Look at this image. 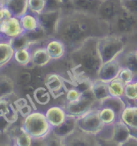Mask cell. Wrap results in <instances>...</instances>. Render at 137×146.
<instances>
[{
	"label": "cell",
	"mask_w": 137,
	"mask_h": 146,
	"mask_svg": "<svg viewBox=\"0 0 137 146\" xmlns=\"http://www.w3.org/2000/svg\"><path fill=\"white\" fill-rule=\"evenodd\" d=\"M98 39L87 40L77 50L68 53L78 77L94 80L103 62L98 50Z\"/></svg>",
	"instance_id": "cell-2"
},
{
	"label": "cell",
	"mask_w": 137,
	"mask_h": 146,
	"mask_svg": "<svg viewBox=\"0 0 137 146\" xmlns=\"http://www.w3.org/2000/svg\"><path fill=\"white\" fill-rule=\"evenodd\" d=\"M38 44L31 46L32 61L31 64L36 68H43L52 61L49 54L44 46H37Z\"/></svg>",
	"instance_id": "cell-15"
},
{
	"label": "cell",
	"mask_w": 137,
	"mask_h": 146,
	"mask_svg": "<svg viewBox=\"0 0 137 146\" xmlns=\"http://www.w3.org/2000/svg\"><path fill=\"white\" fill-rule=\"evenodd\" d=\"M9 41L15 51H17L22 48H25V47H30L32 45V43H31V41L29 40L25 32L21 35L18 36L15 39H11Z\"/></svg>",
	"instance_id": "cell-34"
},
{
	"label": "cell",
	"mask_w": 137,
	"mask_h": 146,
	"mask_svg": "<svg viewBox=\"0 0 137 146\" xmlns=\"http://www.w3.org/2000/svg\"><path fill=\"white\" fill-rule=\"evenodd\" d=\"M119 59L122 68L129 69L135 74L137 73V56L135 51L124 52L119 56Z\"/></svg>",
	"instance_id": "cell-29"
},
{
	"label": "cell",
	"mask_w": 137,
	"mask_h": 146,
	"mask_svg": "<svg viewBox=\"0 0 137 146\" xmlns=\"http://www.w3.org/2000/svg\"><path fill=\"white\" fill-rule=\"evenodd\" d=\"M132 136V130L124 123L121 120L116 121L113 125V133H112V140L119 144H122L126 141Z\"/></svg>",
	"instance_id": "cell-21"
},
{
	"label": "cell",
	"mask_w": 137,
	"mask_h": 146,
	"mask_svg": "<svg viewBox=\"0 0 137 146\" xmlns=\"http://www.w3.org/2000/svg\"><path fill=\"white\" fill-rule=\"evenodd\" d=\"M108 34H110L109 25L98 16L73 10H62V16L55 37L64 42L67 53H70L87 40L99 39Z\"/></svg>",
	"instance_id": "cell-1"
},
{
	"label": "cell",
	"mask_w": 137,
	"mask_h": 146,
	"mask_svg": "<svg viewBox=\"0 0 137 146\" xmlns=\"http://www.w3.org/2000/svg\"><path fill=\"white\" fill-rule=\"evenodd\" d=\"M45 11H56L63 9V4L61 0H45Z\"/></svg>",
	"instance_id": "cell-42"
},
{
	"label": "cell",
	"mask_w": 137,
	"mask_h": 146,
	"mask_svg": "<svg viewBox=\"0 0 137 146\" xmlns=\"http://www.w3.org/2000/svg\"><path fill=\"white\" fill-rule=\"evenodd\" d=\"M20 23L24 32H29L36 30L40 27V22L38 16L35 14H32L28 11L19 18Z\"/></svg>",
	"instance_id": "cell-28"
},
{
	"label": "cell",
	"mask_w": 137,
	"mask_h": 146,
	"mask_svg": "<svg viewBox=\"0 0 137 146\" xmlns=\"http://www.w3.org/2000/svg\"><path fill=\"white\" fill-rule=\"evenodd\" d=\"M13 60L17 64L22 67H27L30 65L32 61V51L30 47H25L15 51Z\"/></svg>",
	"instance_id": "cell-30"
},
{
	"label": "cell",
	"mask_w": 137,
	"mask_h": 146,
	"mask_svg": "<svg viewBox=\"0 0 137 146\" xmlns=\"http://www.w3.org/2000/svg\"><path fill=\"white\" fill-rule=\"evenodd\" d=\"M1 1H2V0H0V3H1Z\"/></svg>",
	"instance_id": "cell-52"
},
{
	"label": "cell",
	"mask_w": 137,
	"mask_h": 146,
	"mask_svg": "<svg viewBox=\"0 0 137 146\" xmlns=\"http://www.w3.org/2000/svg\"><path fill=\"white\" fill-rule=\"evenodd\" d=\"M99 116L105 125H114L120 119L116 112L107 107H99Z\"/></svg>",
	"instance_id": "cell-31"
},
{
	"label": "cell",
	"mask_w": 137,
	"mask_h": 146,
	"mask_svg": "<svg viewBox=\"0 0 137 146\" xmlns=\"http://www.w3.org/2000/svg\"><path fill=\"white\" fill-rule=\"evenodd\" d=\"M110 34L127 36L137 34V16L123 11L118 17L109 24Z\"/></svg>",
	"instance_id": "cell-5"
},
{
	"label": "cell",
	"mask_w": 137,
	"mask_h": 146,
	"mask_svg": "<svg viewBox=\"0 0 137 146\" xmlns=\"http://www.w3.org/2000/svg\"><path fill=\"white\" fill-rule=\"evenodd\" d=\"M45 0H28V11L38 15L45 11Z\"/></svg>",
	"instance_id": "cell-36"
},
{
	"label": "cell",
	"mask_w": 137,
	"mask_h": 146,
	"mask_svg": "<svg viewBox=\"0 0 137 146\" xmlns=\"http://www.w3.org/2000/svg\"><path fill=\"white\" fill-rule=\"evenodd\" d=\"M124 11L121 0H103L97 16L108 25Z\"/></svg>",
	"instance_id": "cell-9"
},
{
	"label": "cell",
	"mask_w": 137,
	"mask_h": 146,
	"mask_svg": "<svg viewBox=\"0 0 137 146\" xmlns=\"http://www.w3.org/2000/svg\"></svg>",
	"instance_id": "cell-55"
},
{
	"label": "cell",
	"mask_w": 137,
	"mask_h": 146,
	"mask_svg": "<svg viewBox=\"0 0 137 146\" xmlns=\"http://www.w3.org/2000/svg\"><path fill=\"white\" fill-rule=\"evenodd\" d=\"M77 121L78 130L94 136L101 133L106 126L99 118V107L94 108L77 117Z\"/></svg>",
	"instance_id": "cell-6"
},
{
	"label": "cell",
	"mask_w": 137,
	"mask_h": 146,
	"mask_svg": "<svg viewBox=\"0 0 137 146\" xmlns=\"http://www.w3.org/2000/svg\"><path fill=\"white\" fill-rule=\"evenodd\" d=\"M5 146H12L11 145H5Z\"/></svg>",
	"instance_id": "cell-51"
},
{
	"label": "cell",
	"mask_w": 137,
	"mask_h": 146,
	"mask_svg": "<svg viewBox=\"0 0 137 146\" xmlns=\"http://www.w3.org/2000/svg\"><path fill=\"white\" fill-rule=\"evenodd\" d=\"M33 138L26 133L20 126L15 129L11 133V143L12 146H31Z\"/></svg>",
	"instance_id": "cell-25"
},
{
	"label": "cell",
	"mask_w": 137,
	"mask_h": 146,
	"mask_svg": "<svg viewBox=\"0 0 137 146\" xmlns=\"http://www.w3.org/2000/svg\"><path fill=\"white\" fill-rule=\"evenodd\" d=\"M15 50L11 45L10 41L0 36V67H3L12 60Z\"/></svg>",
	"instance_id": "cell-26"
},
{
	"label": "cell",
	"mask_w": 137,
	"mask_h": 146,
	"mask_svg": "<svg viewBox=\"0 0 137 146\" xmlns=\"http://www.w3.org/2000/svg\"><path fill=\"white\" fill-rule=\"evenodd\" d=\"M109 94L111 96L124 97V84L118 78L107 83Z\"/></svg>",
	"instance_id": "cell-33"
},
{
	"label": "cell",
	"mask_w": 137,
	"mask_h": 146,
	"mask_svg": "<svg viewBox=\"0 0 137 146\" xmlns=\"http://www.w3.org/2000/svg\"><path fill=\"white\" fill-rule=\"evenodd\" d=\"M14 105H15V107L16 108L18 112L24 118L32 112L31 105L28 104V100L25 98H19V99H17L14 102Z\"/></svg>",
	"instance_id": "cell-35"
},
{
	"label": "cell",
	"mask_w": 137,
	"mask_h": 146,
	"mask_svg": "<svg viewBox=\"0 0 137 146\" xmlns=\"http://www.w3.org/2000/svg\"><path fill=\"white\" fill-rule=\"evenodd\" d=\"M122 68L119 57L115 60L103 63L98 73V78L104 82L111 81L118 77L120 69Z\"/></svg>",
	"instance_id": "cell-12"
},
{
	"label": "cell",
	"mask_w": 137,
	"mask_h": 146,
	"mask_svg": "<svg viewBox=\"0 0 137 146\" xmlns=\"http://www.w3.org/2000/svg\"><path fill=\"white\" fill-rule=\"evenodd\" d=\"M135 104H136V105H137V100L136 101V102H135Z\"/></svg>",
	"instance_id": "cell-50"
},
{
	"label": "cell",
	"mask_w": 137,
	"mask_h": 146,
	"mask_svg": "<svg viewBox=\"0 0 137 146\" xmlns=\"http://www.w3.org/2000/svg\"><path fill=\"white\" fill-rule=\"evenodd\" d=\"M128 104L125 100L124 97H117V96H109L106 99L102 100L99 104V107H107L112 109L117 114L120 118V114L127 107Z\"/></svg>",
	"instance_id": "cell-22"
},
{
	"label": "cell",
	"mask_w": 137,
	"mask_h": 146,
	"mask_svg": "<svg viewBox=\"0 0 137 146\" xmlns=\"http://www.w3.org/2000/svg\"><path fill=\"white\" fill-rule=\"evenodd\" d=\"M134 84H135V88H136V90L137 92V80H135V81H134Z\"/></svg>",
	"instance_id": "cell-48"
},
{
	"label": "cell",
	"mask_w": 137,
	"mask_h": 146,
	"mask_svg": "<svg viewBox=\"0 0 137 146\" xmlns=\"http://www.w3.org/2000/svg\"><path fill=\"white\" fill-rule=\"evenodd\" d=\"M124 98L128 100L129 102H132L133 104H135V102L137 100V92L135 88L134 82L125 84Z\"/></svg>",
	"instance_id": "cell-38"
},
{
	"label": "cell",
	"mask_w": 137,
	"mask_h": 146,
	"mask_svg": "<svg viewBox=\"0 0 137 146\" xmlns=\"http://www.w3.org/2000/svg\"><path fill=\"white\" fill-rule=\"evenodd\" d=\"M64 146H100L97 136L82 133L78 129L64 138Z\"/></svg>",
	"instance_id": "cell-11"
},
{
	"label": "cell",
	"mask_w": 137,
	"mask_h": 146,
	"mask_svg": "<svg viewBox=\"0 0 137 146\" xmlns=\"http://www.w3.org/2000/svg\"><path fill=\"white\" fill-rule=\"evenodd\" d=\"M135 52H136V56H137V48H136V50Z\"/></svg>",
	"instance_id": "cell-49"
},
{
	"label": "cell",
	"mask_w": 137,
	"mask_h": 146,
	"mask_svg": "<svg viewBox=\"0 0 137 146\" xmlns=\"http://www.w3.org/2000/svg\"><path fill=\"white\" fill-rule=\"evenodd\" d=\"M96 107H99V103L95 100L94 95L90 90L83 92L81 94V98L76 102L65 103V104L63 105V108L68 116L75 117L81 116L89 110Z\"/></svg>",
	"instance_id": "cell-7"
},
{
	"label": "cell",
	"mask_w": 137,
	"mask_h": 146,
	"mask_svg": "<svg viewBox=\"0 0 137 146\" xmlns=\"http://www.w3.org/2000/svg\"><path fill=\"white\" fill-rule=\"evenodd\" d=\"M0 69H1V67H0Z\"/></svg>",
	"instance_id": "cell-53"
},
{
	"label": "cell",
	"mask_w": 137,
	"mask_h": 146,
	"mask_svg": "<svg viewBox=\"0 0 137 146\" xmlns=\"http://www.w3.org/2000/svg\"><path fill=\"white\" fill-rule=\"evenodd\" d=\"M61 2H62V4H63V9L62 10H70L72 0H61Z\"/></svg>",
	"instance_id": "cell-46"
},
{
	"label": "cell",
	"mask_w": 137,
	"mask_h": 146,
	"mask_svg": "<svg viewBox=\"0 0 137 146\" xmlns=\"http://www.w3.org/2000/svg\"><path fill=\"white\" fill-rule=\"evenodd\" d=\"M99 144L100 146H120V144L117 143L112 139H103V138H99Z\"/></svg>",
	"instance_id": "cell-43"
},
{
	"label": "cell",
	"mask_w": 137,
	"mask_h": 146,
	"mask_svg": "<svg viewBox=\"0 0 137 146\" xmlns=\"http://www.w3.org/2000/svg\"><path fill=\"white\" fill-rule=\"evenodd\" d=\"M19 112L14 104L9 102L6 98L0 99V119L8 125L15 124L18 120Z\"/></svg>",
	"instance_id": "cell-17"
},
{
	"label": "cell",
	"mask_w": 137,
	"mask_h": 146,
	"mask_svg": "<svg viewBox=\"0 0 137 146\" xmlns=\"http://www.w3.org/2000/svg\"><path fill=\"white\" fill-rule=\"evenodd\" d=\"M31 146H47L45 138H35L32 140V143Z\"/></svg>",
	"instance_id": "cell-45"
},
{
	"label": "cell",
	"mask_w": 137,
	"mask_h": 146,
	"mask_svg": "<svg viewBox=\"0 0 137 146\" xmlns=\"http://www.w3.org/2000/svg\"><path fill=\"white\" fill-rule=\"evenodd\" d=\"M0 131H1V129H0Z\"/></svg>",
	"instance_id": "cell-54"
},
{
	"label": "cell",
	"mask_w": 137,
	"mask_h": 146,
	"mask_svg": "<svg viewBox=\"0 0 137 146\" xmlns=\"http://www.w3.org/2000/svg\"><path fill=\"white\" fill-rule=\"evenodd\" d=\"M117 78L125 85L135 81V73L126 68H121Z\"/></svg>",
	"instance_id": "cell-37"
},
{
	"label": "cell",
	"mask_w": 137,
	"mask_h": 146,
	"mask_svg": "<svg viewBox=\"0 0 137 146\" xmlns=\"http://www.w3.org/2000/svg\"><path fill=\"white\" fill-rule=\"evenodd\" d=\"M44 84L49 92L54 97H58L64 87L62 78L57 74H49L44 79Z\"/></svg>",
	"instance_id": "cell-23"
},
{
	"label": "cell",
	"mask_w": 137,
	"mask_h": 146,
	"mask_svg": "<svg viewBox=\"0 0 137 146\" xmlns=\"http://www.w3.org/2000/svg\"><path fill=\"white\" fill-rule=\"evenodd\" d=\"M1 3L15 17L20 18L28 11V0H2Z\"/></svg>",
	"instance_id": "cell-20"
},
{
	"label": "cell",
	"mask_w": 137,
	"mask_h": 146,
	"mask_svg": "<svg viewBox=\"0 0 137 146\" xmlns=\"http://www.w3.org/2000/svg\"><path fill=\"white\" fill-rule=\"evenodd\" d=\"M44 114L52 129L61 125L68 116V114L65 112L63 106L58 105H54L48 108L45 111Z\"/></svg>",
	"instance_id": "cell-16"
},
{
	"label": "cell",
	"mask_w": 137,
	"mask_h": 146,
	"mask_svg": "<svg viewBox=\"0 0 137 146\" xmlns=\"http://www.w3.org/2000/svg\"><path fill=\"white\" fill-rule=\"evenodd\" d=\"M37 16L40 22V26L43 28L48 37H55L62 16V10L44 11Z\"/></svg>",
	"instance_id": "cell-8"
},
{
	"label": "cell",
	"mask_w": 137,
	"mask_h": 146,
	"mask_svg": "<svg viewBox=\"0 0 137 146\" xmlns=\"http://www.w3.org/2000/svg\"><path fill=\"white\" fill-rule=\"evenodd\" d=\"M124 11L137 16V0H121Z\"/></svg>",
	"instance_id": "cell-41"
},
{
	"label": "cell",
	"mask_w": 137,
	"mask_h": 146,
	"mask_svg": "<svg viewBox=\"0 0 137 146\" xmlns=\"http://www.w3.org/2000/svg\"><path fill=\"white\" fill-rule=\"evenodd\" d=\"M4 19V6L0 3V23Z\"/></svg>",
	"instance_id": "cell-47"
},
{
	"label": "cell",
	"mask_w": 137,
	"mask_h": 146,
	"mask_svg": "<svg viewBox=\"0 0 137 146\" xmlns=\"http://www.w3.org/2000/svg\"><path fill=\"white\" fill-rule=\"evenodd\" d=\"M44 47L51 57L52 60H60L67 53V47L64 42L56 37L48 39Z\"/></svg>",
	"instance_id": "cell-14"
},
{
	"label": "cell",
	"mask_w": 137,
	"mask_h": 146,
	"mask_svg": "<svg viewBox=\"0 0 137 146\" xmlns=\"http://www.w3.org/2000/svg\"><path fill=\"white\" fill-rule=\"evenodd\" d=\"M15 83L8 75L0 72V99L7 98L14 94Z\"/></svg>",
	"instance_id": "cell-27"
},
{
	"label": "cell",
	"mask_w": 137,
	"mask_h": 146,
	"mask_svg": "<svg viewBox=\"0 0 137 146\" xmlns=\"http://www.w3.org/2000/svg\"><path fill=\"white\" fill-rule=\"evenodd\" d=\"M90 91L94 95L95 100L98 101V103H100L102 100L108 97L109 91H108V86L107 82L102 81L99 79H96L94 80L91 81V88Z\"/></svg>",
	"instance_id": "cell-24"
},
{
	"label": "cell",
	"mask_w": 137,
	"mask_h": 146,
	"mask_svg": "<svg viewBox=\"0 0 137 146\" xmlns=\"http://www.w3.org/2000/svg\"><path fill=\"white\" fill-rule=\"evenodd\" d=\"M81 93L77 88H70L65 92V103H73L76 102L81 98Z\"/></svg>",
	"instance_id": "cell-40"
},
{
	"label": "cell",
	"mask_w": 137,
	"mask_h": 146,
	"mask_svg": "<svg viewBox=\"0 0 137 146\" xmlns=\"http://www.w3.org/2000/svg\"><path fill=\"white\" fill-rule=\"evenodd\" d=\"M120 120L130 127L132 136L137 137V105L128 104L120 114Z\"/></svg>",
	"instance_id": "cell-18"
},
{
	"label": "cell",
	"mask_w": 137,
	"mask_h": 146,
	"mask_svg": "<svg viewBox=\"0 0 137 146\" xmlns=\"http://www.w3.org/2000/svg\"><path fill=\"white\" fill-rule=\"evenodd\" d=\"M120 146H137V137L132 135L126 141L120 144Z\"/></svg>",
	"instance_id": "cell-44"
},
{
	"label": "cell",
	"mask_w": 137,
	"mask_h": 146,
	"mask_svg": "<svg viewBox=\"0 0 137 146\" xmlns=\"http://www.w3.org/2000/svg\"><path fill=\"white\" fill-rule=\"evenodd\" d=\"M126 36L108 34L98 39V50L103 63L118 58L125 52Z\"/></svg>",
	"instance_id": "cell-3"
},
{
	"label": "cell",
	"mask_w": 137,
	"mask_h": 146,
	"mask_svg": "<svg viewBox=\"0 0 137 146\" xmlns=\"http://www.w3.org/2000/svg\"><path fill=\"white\" fill-rule=\"evenodd\" d=\"M21 127L33 139L45 137L52 129L48 122L44 112L40 111H32L25 116Z\"/></svg>",
	"instance_id": "cell-4"
},
{
	"label": "cell",
	"mask_w": 137,
	"mask_h": 146,
	"mask_svg": "<svg viewBox=\"0 0 137 146\" xmlns=\"http://www.w3.org/2000/svg\"><path fill=\"white\" fill-rule=\"evenodd\" d=\"M24 33L19 18L12 17L5 19L0 23V35L7 40L15 39Z\"/></svg>",
	"instance_id": "cell-10"
},
{
	"label": "cell",
	"mask_w": 137,
	"mask_h": 146,
	"mask_svg": "<svg viewBox=\"0 0 137 146\" xmlns=\"http://www.w3.org/2000/svg\"><path fill=\"white\" fill-rule=\"evenodd\" d=\"M44 138L47 146H64V139L57 136L52 130Z\"/></svg>",
	"instance_id": "cell-39"
},
{
	"label": "cell",
	"mask_w": 137,
	"mask_h": 146,
	"mask_svg": "<svg viewBox=\"0 0 137 146\" xmlns=\"http://www.w3.org/2000/svg\"><path fill=\"white\" fill-rule=\"evenodd\" d=\"M52 130L53 133H56L57 136L64 139L68 136L72 135L74 132H76L77 130V117L68 115L67 118L61 125L56 128H53Z\"/></svg>",
	"instance_id": "cell-19"
},
{
	"label": "cell",
	"mask_w": 137,
	"mask_h": 146,
	"mask_svg": "<svg viewBox=\"0 0 137 146\" xmlns=\"http://www.w3.org/2000/svg\"><path fill=\"white\" fill-rule=\"evenodd\" d=\"M102 2L103 0H72L70 10L97 16Z\"/></svg>",
	"instance_id": "cell-13"
},
{
	"label": "cell",
	"mask_w": 137,
	"mask_h": 146,
	"mask_svg": "<svg viewBox=\"0 0 137 146\" xmlns=\"http://www.w3.org/2000/svg\"><path fill=\"white\" fill-rule=\"evenodd\" d=\"M33 98L36 102L40 105H46L49 103L51 99V93L47 88L39 87L33 92Z\"/></svg>",
	"instance_id": "cell-32"
}]
</instances>
